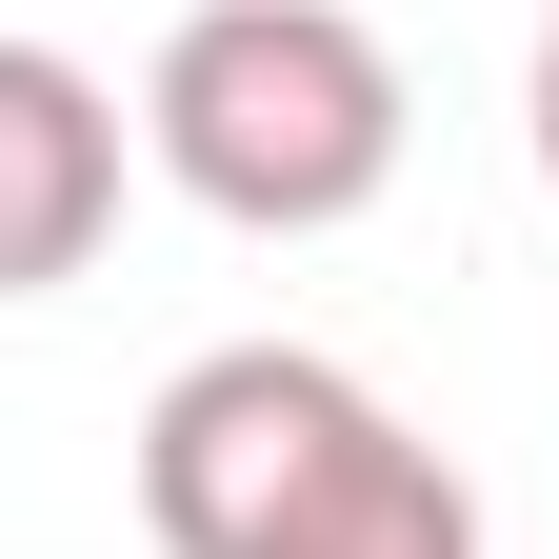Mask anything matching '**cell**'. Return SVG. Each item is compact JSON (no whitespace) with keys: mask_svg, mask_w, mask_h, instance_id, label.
Masks as SVG:
<instances>
[{"mask_svg":"<svg viewBox=\"0 0 559 559\" xmlns=\"http://www.w3.org/2000/svg\"><path fill=\"white\" fill-rule=\"evenodd\" d=\"M120 240V100L60 40H0V300H60Z\"/></svg>","mask_w":559,"mask_h":559,"instance_id":"cell-3","label":"cell"},{"mask_svg":"<svg viewBox=\"0 0 559 559\" xmlns=\"http://www.w3.org/2000/svg\"><path fill=\"white\" fill-rule=\"evenodd\" d=\"M520 120H539V180H559V0H539V81H520Z\"/></svg>","mask_w":559,"mask_h":559,"instance_id":"cell-4","label":"cell"},{"mask_svg":"<svg viewBox=\"0 0 559 559\" xmlns=\"http://www.w3.org/2000/svg\"><path fill=\"white\" fill-rule=\"evenodd\" d=\"M400 140H419V100L360 0H180L160 81H140V160L240 240H340L400 180Z\"/></svg>","mask_w":559,"mask_h":559,"instance_id":"cell-2","label":"cell"},{"mask_svg":"<svg viewBox=\"0 0 559 559\" xmlns=\"http://www.w3.org/2000/svg\"><path fill=\"white\" fill-rule=\"evenodd\" d=\"M160 559H479V479L320 340H221L140 400Z\"/></svg>","mask_w":559,"mask_h":559,"instance_id":"cell-1","label":"cell"}]
</instances>
